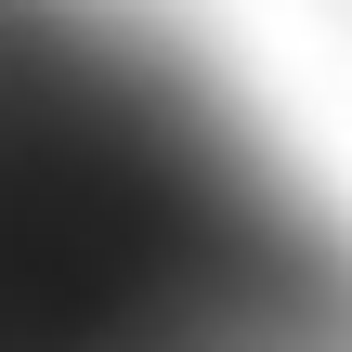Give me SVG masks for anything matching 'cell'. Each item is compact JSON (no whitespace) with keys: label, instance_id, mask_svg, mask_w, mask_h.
I'll use <instances>...</instances> for the list:
<instances>
[{"label":"cell","instance_id":"cell-1","mask_svg":"<svg viewBox=\"0 0 352 352\" xmlns=\"http://www.w3.org/2000/svg\"><path fill=\"white\" fill-rule=\"evenodd\" d=\"M0 352H352V222L157 13L0 0Z\"/></svg>","mask_w":352,"mask_h":352}]
</instances>
